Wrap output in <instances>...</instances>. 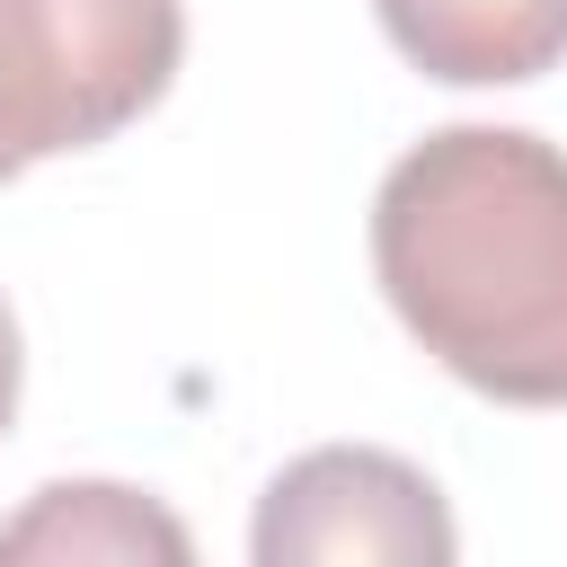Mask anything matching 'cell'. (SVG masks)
<instances>
[{"mask_svg": "<svg viewBox=\"0 0 567 567\" xmlns=\"http://www.w3.org/2000/svg\"><path fill=\"white\" fill-rule=\"evenodd\" d=\"M399 328L478 399L567 408V151L514 124L425 133L372 195Z\"/></svg>", "mask_w": 567, "mask_h": 567, "instance_id": "obj_1", "label": "cell"}, {"mask_svg": "<svg viewBox=\"0 0 567 567\" xmlns=\"http://www.w3.org/2000/svg\"><path fill=\"white\" fill-rule=\"evenodd\" d=\"M381 35L452 89H514L567 62V0H372Z\"/></svg>", "mask_w": 567, "mask_h": 567, "instance_id": "obj_4", "label": "cell"}, {"mask_svg": "<svg viewBox=\"0 0 567 567\" xmlns=\"http://www.w3.org/2000/svg\"><path fill=\"white\" fill-rule=\"evenodd\" d=\"M18 372H27V354H18V319H9V301H0V434H9V416H18Z\"/></svg>", "mask_w": 567, "mask_h": 567, "instance_id": "obj_6", "label": "cell"}, {"mask_svg": "<svg viewBox=\"0 0 567 567\" xmlns=\"http://www.w3.org/2000/svg\"><path fill=\"white\" fill-rule=\"evenodd\" d=\"M177 53V0H0V186L53 151L115 142L159 106Z\"/></svg>", "mask_w": 567, "mask_h": 567, "instance_id": "obj_2", "label": "cell"}, {"mask_svg": "<svg viewBox=\"0 0 567 567\" xmlns=\"http://www.w3.org/2000/svg\"><path fill=\"white\" fill-rule=\"evenodd\" d=\"M257 567H310V558H390V567H443L452 514L434 496L425 470H408L399 452H363V443H328L301 452L248 532Z\"/></svg>", "mask_w": 567, "mask_h": 567, "instance_id": "obj_3", "label": "cell"}, {"mask_svg": "<svg viewBox=\"0 0 567 567\" xmlns=\"http://www.w3.org/2000/svg\"><path fill=\"white\" fill-rule=\"evenodd\" d=\"M0 558H186V532L133 487L80 478L44 487L18 523H0Z\"/></svg>", "mask_w": 567, "mask_h": 567, "instance_id": "obj_5", "label": "cell"}]
</instances>
